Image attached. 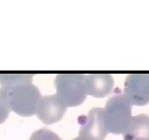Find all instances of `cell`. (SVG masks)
Wrapping results in <instances>:
<instances>
[{
	"instance_id": "obj_12",
	"label": "cell",
	"mask_w": 149,
	"mask_h": 140,
	"mask_svg": "<svg viewBox=\"0 0 149 140\" xmlns=\"http://www.w3.org/2000/svg\"><path fill=\"white\" fill-rule=\"evenodd\" d=\"M72 140H84L83 138H81V137H79V136H78L77 138H74V139H72Z\"/></svg>"
},
{
	"instance_id": "obj_2",
	"label": "cell",
	"mask_w": 149,
	"mask_h": 140,
	"mask_svg": "<svg viewBox=\"0 0 149 140\" xmlns=\"http://www.w3.org/2000/svg\"><path fill=\"white\" fill-rule=\"evenodd\" d=\"M56 94L66 107H78L87 98L85 75L80 73H60L55 77Z\"/></svg>"
},
{
	"instance_id": "obj_10",
	"label": "cell",
	"mask_w": 149,
	"mask_h": 140,
	"mask_svg": "<svg viewBox=\"0 0 149 140\" xmlns=\"http://www.w3.org/2000/svg\"><path fill=\"white\" fill-rule=\"evenodd\" d=\"M29 140H62L55 132L50 129L42 128L40 130L34 131L31 134Z\"/></svg>"
},
{
	"instance_id": "obj_4",
	"label": "cell",
	"mask_w": 149,
	"mask_h": 140,
	"mask_svg": "<svg viewBox=\"0 0 149 140\" xmlns=\"http://www.w3.org/2000/svg\"><path fill=\"white\" fill-rule=\"evenodd\" d=\"M123 96L132 106L149 104V73H135L126 76Z\"/></svg>"
},
{
	"instance_id": "obj_1",
	"label": "cell",
	"mask_w": 149,
	"mask_h": 140,
	"mask_svg": "<svg viewBox=\"0 0 149 140\" xmlns=\"http://www.w3.org/2000/svg\"><path fill=\"white\" fill-rule=\"evenodd\" d=\"M42 94L33 83L20 84L13 87H0V99L10 111L22 117L35 115Z\"/></svg>"
},
{
	"instance_id": "obj_3",
	"label": "cell",
	"mask_w": 149,
	"mask_h": 140,
	"mask_svg": "<svg viewBox=\"0 0 149 140\" xmlns=\"http://www.w3.org/2000/svg\"><path fill=\"white\" fill-rule=\"evenodd\" d=\"M104 118L108 133L119 135L123 134L127 129L132 115V105L123 94H115L106 103Z\"/></svg>"
},
{
	"instance_id": "obj_8",
	"label": "cell",
	"mask_w": 149,
	"mask_h": 140,
	"mask_svg": "<svg viewBox=\"0 0 149 140\" xmlns=\"http://www.w3.org/2000/svg\"><path fill=\"white\" fill-rule=\"evenodd\" d=\"M123 140H149V116L139 114L133 116L123 133Z\"/></svg>"
},
{
	"instance_id": "obj_11",
	"label": "cell",
	"mask_w": 149,
	"mask_h": 140,
	"mask_svg": "<svg viewBox=\"0 0 149 140\" xmlns=\"http://www.w3.org/2000/svg\"><path fill=\"white\" fill-rule=\"evenodd\" d=\"M9 113H10V110L5 105V103L0 99V125L4 124L5 120L8 118Z\"/></svg>"
},
{
	"instance_id": "obj_9",
	"label": "cell",
	"mask_w": 149,
	"mask_h": 140,
	"mask_svg": "<svg viewBox=\"0 0 149 140\" xmlns=\"http://www.w3.org/2000/svg\"><path fill=\"white\" fill-rule=\"evenodd\" d=\"M33 76L29 73H0V86L13 87L20 84L32 83Z\"/></svg>"
},
{
	"instance_id": "obj_5",
	"label": "cell",
	"mask_w": 149,
	"mask_h": 140,
	"mask_svg": "<svg viewBox=\"0 0 149 140\" xmlns=\"http://www.w3.org/2000/svg\"><path fill=\"white\" fill-rule=\"evenodd\" d=\"M79 130V137L84 140H105L108 130L104 118L102 108L91 109L88 114L83 117Z\"/></svg>"
},
{
	"instance_id": "obj_6",
	"label": "cell",
	"mask_w": 149,
	"mask_h": 140,
	"mask_svg": "<svg viewBox=\"0 0 149 140\" xmlns=\"http://www.w3.org/2000/svg\"><path fill=\"white\" fill-rule=\"evenodd\" d=\"M68 107L54 93L40 98L36 108L35 115L45 125H54L64 116Z\"/></svg>"
},
{
	"instance_id": "obj_7",
	"label": "cell",
	"mask_w": 149,
	"mask_h": 140,
	"mask_svg": "<svg viewBox=\"0 0 149 140\" xmlns=\"http://www.w3.org/2000/svg\"><path fill=\"white\" fill-rule=\"evenodd\" d=\"M87 94L93 98H105L114 86V79L108 73H93L85 75Z\"/></svg>"
}]
</instances>
